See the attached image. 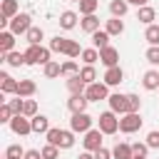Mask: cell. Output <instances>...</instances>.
Wrapping results in <instances>:
<instances>
[{"label":"cell","instance_id":"obj_1","mask_svg":"<svg viewBox=\"0 0 159 159\" xmlns=\"http://www.w3.org/2000/svg\"><path fill=\"white\" fill-rule=\"evenodd\" d=\"M142 129V114L139 112H127L119 117V132L122 134H134Z\"/></svg>","mask_w":159,"mask_h":159},{"label":"cell","instance_id":"obj_2","mask_svg":"<svg viewBox=\"0 0 159 159\" xmlns=\"http://www.w3.org/2000/svg\"><path fill=\"white\" fill-rule=\"evenodd\" d=\"M102 134H117L119 132V117L109 109V112H102L99 114V127H97Z\"/></svg>","mask_w":159,"mask_h":159},{"label":"cell","instance_id":"obj_3","mask_svg":"<svg viewBox=\"0 0 159 159\" xmlns=\"http://www.w3.org/2000/svg\"><path fill=\"white\" fill-rule=\"evenodd\" d=\"M92 122H94V119H92L87 112H80V114H72V119H70V129H72L75 134H77V132H80V134H87V132L92 129Z\"/></svg>","mask_w":159,"mask_h":159},{"label":"cell","instance_id":"obj_4","mask_svg":"<svg viewBox=\"0 0 159 159\" xmlns=\"http://www.w3.org/2000/svg\"><path fill=\"white\" fill-rule=\"evenodd\" d=\"M84 97H87L89 102H102V99H109V87H107L104 82H92V84H87Z\"/></svg>","mask_w":159,"mask_h":159},{"label":"cell","instance_id":"obj_5","mask_svg":"<svg viewBox=\"0 0 159 159\" xmlns=\"http://www.w3.org/2000/svg\"><path fill=\"white\" fill-rule=\"evenodd\" d=\"M7 127H10L12 134H17V137H27V134H32V122H30L25 114H15L12 122H10Z\"/></svg>","mask_w":159,"mask_h":159},{"label":"cell","instance_id":"obj_6","mask_svg":"<svg viewBox=\"0 0 159 159\" xmlns=\"http://www.w3.org/2000/svg\"><path fill=\"white\" fill-rule=\"evenodd\" d=\"M32 17L27 15V12H20V15H15L12 20H10V32L12 35H27V30L32 27V22H30Z\"/></svg>","mask_w":159,"mask_h":159},{"label":"cell","instance_id":"obj_7","mask_svg":"<svg viewBox=\"0 0 159 159\" xmlns=\"http://www.w3.org/2000/svg\"><path fill=\"white\" fill-rule=\"evenodd\" d=\"M99 62H102L107 70H109V67H117V65H119V50L112 47V45L104 47V50H99Z\"/></svg>","mask_w":159,"mask_h":159},{"label":"cell","instance_id":"obj_8","mask_svg":"<svg viewBox=\"0 0 159 159\" xmlns=\"http://www.w3.org/2000/svg\"><path fill=\"white\" fill-rule=\"evenodd\" d=\"M109 109L114 112V114H127V94H122V92H114V94H109Z\"/></svg>","mask_w":159,"mask_h":159},{"label":"cell","instance_id":"obj_9","mask_svg":"<svg viewBox=\"0 0 159 159\" xmlns=\"http://www.w3.org/2000/svg\"><path fill=\"white\" fill-rule=\"evenodd\" d=\"M82 144H84V152H97V149L102 147V132H99V129H89V132L84 134Z\"/></svg>","mask_w":159,"mask_h":159},{"label":"cell","instance_id":"obj_10","mask_svg":"<svg viewBox=\"0 0 159 159\" xmlns=\"http://www.w3.org/2000/svg\"><path fill=\"white\" fill-rule=\"evenodd\" d=\"M87 104H89V99H87L84 94H70V99H67V107H70L72 114L87 112Z\"/></svg>","mask_w":159,"mask_h":159},{"label":"cell","instance_id":"obj_11","mask_svg":"<svg viewBox=\"0 0 159 159\" xmlns=\"http://www.w3.org/2000/svg\"><path fill=\"white\" fill-rule=\"evenodd\" d=\"M102 80H104V84H107V87H117V84L124 80V70H122L119 65H117V67H109V70L104 72V77H102Z\"/></svg>","mask_w":159,"mask_h":159},{"label":"cell","instance_id":"obj_12","mask_svg":"<svg viewBox=\"0 0 159 159\" xmlns=\"http://www.w3.org/2000/svg\"><path fill=\"white\" fill-rule=\"evenodd\" d=\"M0 92L7 97V94H17V80L10 77L7 72H0Z\"/></svg>","mask_w":159,"mask_h":159},{"label":"cell","instance_id":"obj_13","mask_svg":"<svg viewBox=\"0 0 159 159\" xmlns=\"http://www.w3.org/2000/svg\"><path fill=\"white\" fill-rule=\"evenodd\" d=\"M65 84H67L70 94H84V92H87V82H84L80 75H75V77H67V80H65Z\"/></svg>","mask_w":159,"mask_h":159},{"label":"cell","instance_id":"obj_14","mask_svg":"<svg viewBox=\"0 0 159 159\" xmlns=\"http://www.w3.org/2000/svg\"><path fill=\"white\" fill-rule=\"evenodd\" d=\"M137 20L144 22V25L149 27V25H154V20H157V10H154L152 5H144V7L137 10Z\"/></svg>","mask_w":159,"mask_h":159},{"label":"cell","instance_id":"obj_15","mask_svg":"<svg viewBox=\"0 0 159 159\" xmlns=\"http://www.w3.org/2000/svg\"><path fill=\"white\" fill-rule=\"evenodd\" d=\"M15 37H17V35H12L10 30H0V52H2V55L12 52V47H15Z\"/></svg>","mask_w":159,"mask_h":159},{"label":"cell","instance_id":"obj_16","mask_svg":"<svg viewBox=\"0 0 159 159\" xmlns=\"http://www.w3.org/2000/svg\"><path fill=\"white\" fill-rule=\"evenodd\" d=\"M35 92H37V84H35V80H20V82H17V97L27 99V97H32Z\"/></svg>","mask_w":159,"mask_h":159},{"label":"cell","instance_id":"obj_17","mask_svg":"<svg viewBox=\"0 0 159 159\" xmlns=\"http://www.w3.org/2000/svg\"><path fill=\"white\" fill-rule=\"evenodd\" d=\"M80 27H82L87 35H94V32L99 30V17H97V15H84V17L80 20Z\"/></svg>","mask_w":159,"mask_h":159},{"label":"cell","instance_id":"obj_18","mask_svg":"<svg viewBox=\"0 0 159 159\" xmlns=\"http://www.w3.org/2000/svg\"><path fill=\"white\" fill-rule=\"evenodd\" d=\"M30 122H32V132H35V134H47V132H50V119H47L45 114H35Z\"/></svg>","mask_w":159,"mask_h":159},{"label":"cell","instance_id":"obj_19","mask_svg":"<svg viewBox=\"0 0 159 159\" xmlns=\"http://www.w3.org/2000/svg\"><path fill=\"white\" fill-rule=\"evenodd\" d=\"M142 84H144V89H149V92L159 89V72H157V70H147L144 77H142Z\"/></svg>","mask_w":159,"mask_h":159},{"label":"cell","instance_id":"obj_20","mask_svg":"<svg viewBox=\"0 0 159 159\" xmlns=\"http://www.w3.org/2000/svg\"><path fill=\"white\" fill-rule=\"evenodd\" d=\"M112 157H114V159H132V157H134L132 144H127V142H117L114 149H112Z\"/></svg>","mask_w":159,"mask_h":159},{"label":"cell","instance_id":"obj_21","mask_svg":"<svg viewBox=\"0 0 159 159\" xmlns=\"http://www.w3.org/2000/svg\"><path fill=\"white\" fill-rule=\"evenodd\" d=\"M0 15H2V17H7V20H12L15 15H20L17 0H2V5H0Z\"/></svg>","mask_w":159,"mask_h":159},{"label":"cell","instance_id":"obj_22","mask_svg":"<svg viewBox=\"0 0 159 159\" xmlns=\"http://www.w3.org/2000/svg\"><path fill=\"white\" fill-rule=\"evenodd\" d=\"M104 30H107L112 37L122 35V32H124V22H122V17H109V20H107V25H104Z\"/></svg>","mask_w":159,"mask_h":159},{"label":"cell","instance_id":"obj_23","mask_svg":"<svg viewBox=\"0 0 159 159\" xmlns=\"http://www.w3.org/2000/svg\"><path fill=\"white\" fill-rule=\"evenodd\" d=\"M109 32L107 30H97L94 35H92V45L97 47V50H104V47H109Z\"/></svg>","mask_w":159,"mask_h":159},{"label":"cell","instance_id":"obj_24","mask_svg":"<svg viewBox=\"0 0 159 159\" xmlns=\"http://www.w3.org/2000/svg\"><path fill=\"white\" fill-rule=\"evenodd\" d=\"M40 52H42V45H30L25 50V65H40Z\"/></svg>","mask_w":159,"mask_h":159},{"label":"cell","instance_id":"obj_25","mask_svg":"<svg viewBox=\"0 0 159 159\" xmlns=\"http://www.w3.org/2000/svg\"><path fill=\"white\" fill-rule=\"evenodd\" d=\"M127 10H129V2H127V0H112V2H109V12H112V17H124Z\"/></svg>","mask_w":159,"mask_h":159},{"label":"cell","instance_id":"obj_26","mask_svg":"<svg viewBox=\"0 0 159 159\" xmlns=\"http://www.w3.org/2000/svg\"><path fill=\"white\" fill-rule=\"evenodd\" d=\"M75 25H77V12L65 10V12L60 15V27H62V30H72Z\"/></svg>","mask_w":159,"mask_h":159},{"label":"cell","instance_id":"obj_27","mask_svg":"<svg viewBox=\"0 0 159 159\" xmlns=\"http://www.w3.org/2000/svg\"><path fill=\"white\" fill-rule=\"evenodd\" d=\"M2 62H7L10 67H20V65H25V52H17V50H12V52L2 55Z\"/></svg>","mask_w":159,"mask_h":159},{"label":"cell","instance_id":"obj_28","mask_svg":"<svg viewBox=\"0 0 159 159\" xmlns=\"http://www.w3.org/2000/svg\"><path fill=\"white\" fill-rule=\"evenodd\" d=\"M99 7V0H80V15H94Z\"/></svg>","mask_w":159,"mask_h":159},{"label":"cell","instance_id":"obj_29","mask_svg":"<svg viewBox=\"0 0 159 159\" xmlns=\"http://www.w3.org/2000/svg\"><path fill=\"white\" fill-rule=\"evenodd\" d=\"M67 37H60V35H55L52 40H50V50L52 52H60V55H65V50H67Z\"/></svg>","mask_w":159,"mask_h":159},{"label":"cell","instance_id":"obj_30","mask_svg":"<svg viewBox=\"0 0 159 159\" xmlns=\"http://www.w3.org/2000/svg\"><path fill=\"white\" fill-rule=\"evenodd\" d=\"M25 37H27V42H30V45H40V42L45 40V32H42V27H30Z\"/></svg>","mask_w":159,"mask_h":159},{"label":"cell","instance_id":"obj_31","mask_svg":"<svg viewBox=\"0 0 159 159\" xmlns=\"http://www.w3.org/2000/svg\"><path fill=\"white\" fill-rule=\"evenodd\" d=\"M80 57H82L84 65H94V62L99 60V50H97V47H87V50H82Z\"/></svg>","mask_w":159,"mask_h":159},{"label":"cell","instance_id":"obj_32","mask_svg":"<svg viewBox=\"0 0 159 159\" xmlns=\"http://www.w3.org/2000/svg\"><path fill=\"white\" fill-rule=\"evenodd\" d=\"M42 72H45V77H50V80H55V77H62V65H60V62H47Z\"/></svg>","mask_w":159,"mask_h":159},{"label":"cell","instance_id":"obj_33","mask_svg":"<svg viewBox=\"0 0 159 159\" xmlns=\"http://www.w3.org/2000/svg\"><path fill=\"white\" fill-rule=\"evenodd\" d=\"M80 77L87 82V84H92V82H97V70H94V65H84L82 70H80Z\"/></svg>","mask_w":159,"mask_h":159},{"label":"cell","instance_id":"obj_34","mask_svg":"<svg viewBox=\"0 0 159 159\" xmlns=\"http://www.w3.org/2000/svg\"><path fill=\"white\" fill-rule=\"evenodd\" d=\"M60 149H70V147H75V132L72 129H62V137H60V144H57Z\"/></svg>","mask_w":159,"mask_h":159},{"label":"cell","instance_id":"obj_35","mask_svg":"<svg viewBox=\"0 0 159 159\" xmlns=\"http://www.w3.org/2000/svg\"><path fill=\"white\" fill-rule=\"evenodd\" d=\"M144 40H147L149 45H159V25H149V27L144 30Z\"/></svg>","mask_w":159,"mask_h":159},{"label":"cell","instance_id":"obj_36","mask_svg":"<svg viewBox=\"0 0 159 159\" xmlns=\"http://www.w3.org/2000/svg\"><path fill=\"white\" fill-rule=\"evenodd\" d=\"M75 75H80V67H77V62H75V60H67V62H62V77H75Z\"/></svg>","mask_w":159,"mask_h":159},{"label":"cell","instance_id":"obj_37","mask_svg":"<svg viewBox=\"0 0 159 159\" xmlns=\"http://www.w3.org/2000/svg\"><path fill=\"white\" fill-rule=\"evenodd\" d=\"M22 157H25V149L20 144H10L5 149V159H22Z\"/></svg>","mask_w":159,"mask_h":159},{"label":"cell","instance_id":"obj_38","mask_svg":"<svg viewBox=\"0 0 159 159\" xmlns=\"http://www.w3.org/2000/svg\"><path fill=\"white\" fill-rule=\"evenodd\" d=\"M12 117H15V112L10 109V104H7V102H2V104H0V122H2V124H10V122H12Z\"/></svg>","mask_w":159,"mask_h":159},{"label":"cell","instance_id":"obj_39","mask_svg":"<svg viewBox=\"0 0 159 159\" xmlns=\"http://www.w3.org/2000/svg\"><path fill=\"white\" fill-rule=\"evenodd\" d=\"M45 137H47V144L57 147V144H60V137H62V129H60V127H50V132H47ZM57 149H60V147H57Z\"/></svg>","mask_w":159,"mask_h":159},{"label":"cell","instance_id":"obj_40","mask_svg":"<svg viewBox=\"0 0 159 159\" xmlns=\"http://www.w3.org/2000/svg\"><path fill=\"white\" fill-rule=\"evenodd\" d=\"M65 55H67L70 60H72V57H80V55H82V47H80V42H77V40H70V42H67V50H65Z\"/></svg>","mask_w":159,"mask_h":159},{"label":"cell","instance_id":"obj_41","mask_svg":"<svg viewBox=\"0 0 159 159\" xmlns=\"http://www.w3.org/2000/svg\"><path fill=\"white\" fill-rule=\"evenodd\" d=\"M139 109H142L139 94H127V112H139Z\"/></svg>","mask_w":159,"mask_h":159},{"label":"cell","instance_id":"obj_42","mask_svg":"<svg viewBox=\"0 0 159 159\" xmlns=\"http://www.w3.org/2000/svg\"><path fill=\"white\" fill-rule=\"evenodd\" d=\"M144 57H147L149 65H159V45H149V50L144 52Z\"/></svg>","mask_w":159,"mask_h":159},{"label":"cell","instance_id":"obj_43","mask_svg":"<svg viewBox=\"0 0 159 159\" xmlns=\"http://www.w3.org/2000/svg\"><path fill=\"white\" fill-rule=\"evenodd\" d=\"M22 114H25L27 119H32V117L37 114V102H35V99H25V107H22Z\"/></svg>","mask_w":159,"mask_h":159},{"label":"cell","instance_id":"obj_44","mask_svg":"<svg viewBox=\"0 0 159 159\" xmlns=\"http://www.w3.org/2000/svg\"><path fill=\"white\" fill-rule=\"evenodd\" d=\"M60 157V149L52 147V144H45L42 147V159H57Z\"/></svg>","mask_w":159,"mask_h":159},{"label":"cell","instance_id":"obj_45","mask_svg":"<svg viewBox=\"0 0 159 159\" xmlns=\"http://www.w3.org/2000/svg\"><path fill=\"white\" fill-rule=\"evenodd\" d=\"M7 104H10V109H12L15 114H22V107H25V99H22V97H15V99H7Z\"/></svg>","mask_w":159,"mask_h":159},{"label":"cell","instance_id":"obj_46","mask_svg":"<svg viewBox=\"0 0 159 159\" xmlns=\"http://www.w3.org/2000/svg\"><path fill=\"white\" fill-rule=\"evenodd\" d=\"M132 152H134L137 157H147L149 147H147V142H134V144H132Z\"/></svg>","mask_w":159,"mask_h":159},{"label":"cell","instance_id":"obj_47","mask_svg":"<svg viewBox=\"0 0 159 159\" xmlns=\"http://www.w3.org/2000/svg\"><path fill=\"white\" fill-rule=\"evenodd\" d=\"M147 147H149V149H159V132H157V129L147 134Z\"/></svg>","mask_w":159,"mask_h":159},{"label":"cell","instance_id":"obj_48","mask_svg":"<svg viewBox=\"0 0 159 159\" xmlns=\"http://www.w3.org/2000/svg\"><path fill=\"white\" fill-rule=\"evenodd\" d=\"M94 159H114V157H112V152H109L107 147H99V149L94 152Z\"/></svg>","mask_w":159,"mask_h":159},{"label":"cell","instance_id":"obj_49","mask_svg":"<svg viewBox=\"0 0 159 159\" xmlns=\"http://www.w3.org/2000/svg\"><path fill=\"white\" fill-rule=\"evenodd\" d=\"M22 159H42V152H37V149H27Z\"/></svg>","mask_w":159,"mask_h":159},{"label":"cell","instance_id":"obj_50","mask_svg":"<svg viewBox=\"0 0 159 159\" xmlns=\"http://www.w3.org/2000/svg\"><path fill=\"white\" fill-rule=\"evenodd\" d=\"M129 5H137V10L139 7H144V5H149V0H127Z\"/></svg>","mask_w":159,"mask_h":159},{"label":"cell","instance_id":"obj_51","mask_svg":"<svg viewBox=\"0 0 159 159\" xmlns=\"http://www.w3.org/2000/svg\"><path fill=\"white\" fill-rule=\"evenodd\" d=\"M77 159H94V152H82Z\"/></svg>","mask_w":159,"mask_h":159},{"label":"cell","instance_id":"obj_52","mask_svg":"<svg viewBox=\"0 0 159 159\" xmlns=\"http://www.w3.org/2000/svg\"><path fill=\"white\" fill-rule=\"evenodd\" d=\"M132 159H147V157H137V154H134V157H132Z\"/></svg>","mask_w":159,"mask_h":159},{"label":"cell","instance_id":"obj_53","mask_svg":"<svg viewBox=\"0 0 159 159\" xmlns=\"http://www.w3.org/2000/svg\"><path fill=\"white\" fill-rule=\"evenodd\" d=\"M75 2H80V0H75Z\"/></svg>","mask_w":159,"mask_h":159}]
</instances>
